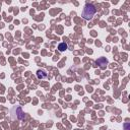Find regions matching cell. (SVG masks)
I'll return each instance as SVG.
<instances>
[{
	"instance_id": "1",
	"label": "cell",
	"mask_w": 130,
	"mask_h": 130,
	"mask_svg": "<svg viewBox=\"0 0 130 130\" xmlns=\"http://www.w3.org/2000/svg\"><path fill=\"white\" fill-rule=\"evenodd\" d=\"M95 11H96L95 7H94L92 4L87 3V4L84 6V8H83L82 17H83L84 19H86V20H90V19L92 18V16L95 14Z\"/></svg>"
},
{
	"instance_id": "2",
	"label": "cell",
	"mask_w": 130,
	"mask_h": 130,
	"mask_svg": "<svg viewBox=\"0 0 130 130\" xmlns=\"http://www.w3.org/2000/svg\"><path fill=\"white\" fill-rule=\"evenodd\" d=\"M107 63H108V61H107V59H105V58H101V59L96 60V64H100V67H101L102 69H105V68H106Z\"/></svg>"
},
{
	"instance_id": "3",
	"label": "cell",
	"mask_w": 130,
	"mask_h": 130,
	"mask_svg": "<svg viewBox=\"0 0 130 130\" xmlns=\"http://www.w3.org/2000/svg\"><path fill=\"white\" fill-rule=\"evenodd\" d=\"M37 76L39 79H44L47 77V73L44 71V70H38L37 71Z\"/></svg>"
},
{
	"instance_id": "4",
	"label": "cell",
	"mask_w": 130,
	"mask_h": 130,
	"mask_svg": "<svg viewBox=\"0 0 130 130\" xmlns=\"http://www.w3.org/2000/svg\"><path fill=\"white\" fill-rule=\"evenodd\" d=\"M66 49H67V44H66V43H61V44H59L58 50H59L60 52H63V51H65Z\"/></svg>"
},
{
	"instance_id": "5",
	"label": "cell",
	"mask_w": 130,
	"mask_h": 130,
	"mask_svg": "<svg viewBox=\"0 0 130 130\" xmlns=\"http://www.w3.org/2000/svg\"><path fill=\"white\" fill-rule=\"evenodd\" d=\"M124 128H125V130H129L130 124H129V123H125V124H124Z\"/></svg>"
}]
</instances>
